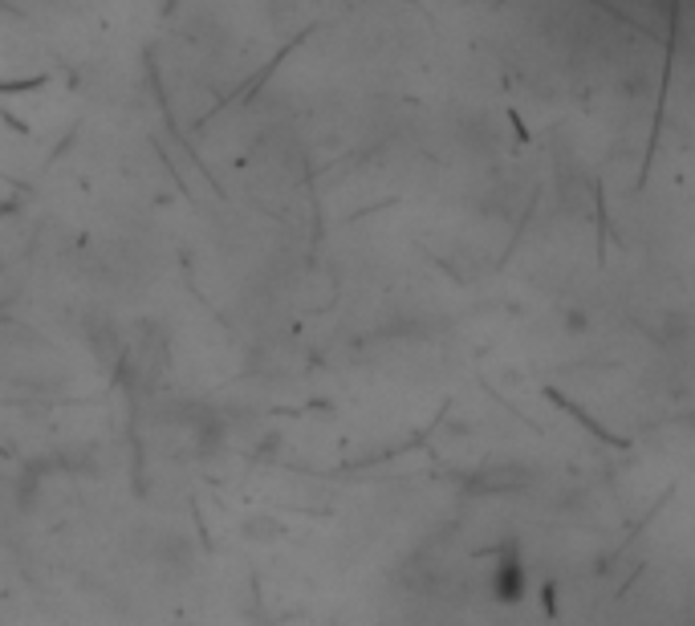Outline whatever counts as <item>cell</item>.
<instances>
[{
    "label": "cell",
    "mask_w": 695,
    "mask_h": 626,
    "mask_svg": "<svg viewBox=\"0 0 695 626\" xmlns=\"http://www.w3.org/2000/svg\"><path fill=\"white\" fill-rule=\"evenodd\" d=\"M541 395H545V399H553V403H557L561 411H570L574 419H582V423H586V431H594V435H598V440H602V444H610V448H630V444L622 440V435H614V431H606V427H602V423H598V419H594V415H590V411H586L582 403H574V399H565V395H561L557 387H541Z\"/></svg>",
    "instance_id": "1"
}]
</instances>
